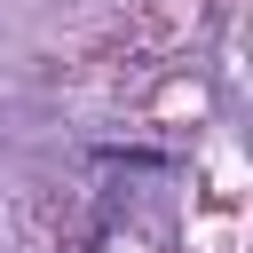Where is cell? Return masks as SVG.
I'll use <instances>...</instances> for the list:
<instances>
[{
    "instance_id": "cell-1",
    "label": "cell",
    "mask_w": 253,
    "mask_h": 253,
    "mask_svg": "<svg viewBox=\"0 0 253 253\" xmlns=\"http://www.w3.org/2000/svg\"><path fill=\"white\" fill-rule=\"evenodd\" d=\"M95 158H111V166H166V150H126V142H103Z\"/></svg>"
}]
</instances>
